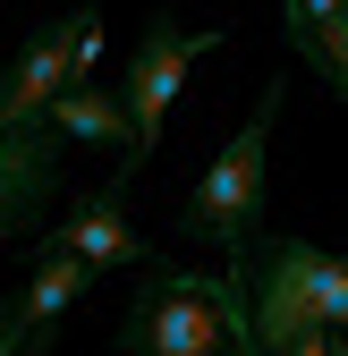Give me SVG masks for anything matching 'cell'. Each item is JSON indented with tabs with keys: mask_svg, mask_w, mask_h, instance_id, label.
Returning <instances> with one entry per match:
<instances>
[{
	"mask_svg": "<svg viewBox=\"0 0 348 356\" xmlns=\"http://www.w3.org/2000/svg\"><path fill=\"white\" fill-rule=\"evenodd\" d=\"M246 339H255V323H246L238 272L204 280L187 263H153L119 314V356H238Z\"/></svg>",
	"mask_w": 348,
	"mask_h": 356,
	"instance_id": "6da1fadb",
	"label": "cell"
},
{
	"mask_svg": "<svg viewBox=\"0 0 348 356\" xmlns=\"http://www.w3.org/2000/svg\"><path fill=\"white\" fill-rule=\"evenodd\" d=\"M246 323H255L264 356L297 348L306 331L348 339V254H323L306 238H272L264 272H255V297H246Z\"/></svg>",
	"mask_w": 348,
	"mask_h": 356,
	"instance_id": "7a4b0ae2",
	"label": "cell"
},
{
	"mask_svg": "<svg viewBox=\"0 0 348 356\" xmlns=\"http://www.w3.org/2000/svg\"><path fill=\"white\" fill-rule=\"evenodd\" d=\"M272 111H280V76L264 85V102H255V119L238 127V136L221 145V161H212L187 204H179V238L187 246H221L230 263L246 254L255 220H264V153H272Z\"/></svg>",
	"mask_w": 348,
	"mask_h": 356,
	"instance_id": "3957f363",
	"label": "cell"
},
{
	"mask_svg": "<svg viewBox=\"0 0 348 356\" xmlns=\"http://www.w3.org/2000/svg\"><path fill=\"white\" fill-rule=\"evenodd\" d=\"M212 42H221V34H179V17H153V26H145L136 60H127V94H119L127 127H136V161H153V145H161V119H170V102H179L187 68L212 51Z\"/></svg>",
	"mask_w": 348,
	"mask_h": 356,
	"instance_id": "277c9868",
	"label": "cell"
},
{
	"mask_svg": "<svg viewBox=\"0 0 348 356\" xmlns=\"http://www.w3.org/2000/svg\"><path fill=\"white\" fill-rule=\"evenodd\" d=\"M94 26H102L94 9H77V17H60V26L26 34V51L9 60V76H0V127H42V111L77 85V42L94 34Z\"/></svg>",
	"mask_w": 348,
	"mask_h": 356,
	"instance_id": "5b68a950",
	"label": "cell"
},
{
	"mask_svg": "<svg viewBox=\"0 0 348 356\" xmlns=\"http://www.w3.org/2000/svg\"><path fill=\"white\" fill-rule=\"evenodd\" d=\"M52 178V127H0V238H34Z\"/></svg>",
	"mask_w": 348,
	"mask_h": 356,
	"instance_id": "8992f818",
	"label": "cell"
},
{
	"mask_svg": "<svg viewBox=\"0 0 348 356\" xmlns=\"http://www.w3.org/2000/svg\"><path fill=\"white\" fill-rule=\"evenodd\" d=\"M42 254H77L85 272H111V263H136L145 254V238L127 229V212H119V187H102V195H85L60 229H52V246Z\"/></svg>",
	"mask_w": 348,
	"mask_h": 356,
	"instance_id": "52a82bcc",
	"label": "cell"
},
{
	"mask_svg": "<svg viewBox=\"0 0 348 356\" xmlns=\"http://www.w3.org/2000/svg\"><path fill=\"white\" fill-rule=\"evenodd\" d=\"M42 127H52V136H77V145H111V153H127V170H136V127H127L119 94L68 85V94H60L52 111H42Z\"/></svg>",
	"mask_w": 348,
	"mask_h": 356,
	"instance_id": "ba28073f",
	"label": "cell"
},
{
	"mask_svg": "<svg viewBox=\"0 0 348 356\" xmlns=\"http://www.w3.org/2000/svg\"><path fill=\"white\" fill-rule=\"evenodd\" d=\"M85 280H94V272H85L77 254H42V263H34V280L17 289L26 331H34V339H52V331H60V305H77V289H85Z\"/></svg>",
	"mask_w": 348,
	"mask_h": 356,
	"instance_id": "9c48e42d",
	"label": "cell"
},
{
	"mask_svg": "<svg viewBox=\"0 0 348 356\" xmlns=\"http://www.w3.org/2000/svg\"><path fill=\"white\" fill-rule=\"evenodd\" d=\"M289 42H297V60L348 102V17H331V26H315V34H289Z\"/></svg>",
	"mask_w": 348,
	"mask_h": 356,
	"instance_id": "30bf717a",
	"label": "cell"
},
{
	"mask_svg": "<svg viewBox=\"0 0 348 356\" xmlns=\"http://www.w3.org/2000/svg\"><path fill=\"white\" fill-rule=\"evenodd\" d=\"M331 17H348V0H289V34H315Z\"/></svg>",
	"mask_w": 348,
	"mask_h": 356,
	"instance_id": "8fae6325",
	"label": "cell"
},
{
	"mask_svg": "<svg viewBox=\"0 0 348 356\" xmlns=\"http://www.w3.org/2000/svg\"><path fill=\"white\" fill-rule=\"evenodd\" d=\"M26 314H17V297H0V356H26Z\"/></svg>",
	"mask_w": 348,
	"mask_h": 356,
	"instance_id": "7c38bea8",
	"label": "cell"
},
{
	"mask_svg": "<svg viewBox=\"0 0 348 356\" xmlns=\"http://www.w3.org/2000/svg\"><path fill=\"white\" fill-rule=\"evenodd\" d=\"M280 356H340V339H331V331H306V339H297V348H280Z\"/></svg>",
	"mask_w": 348,
	"mask_h": 356,
	"instance_id": "4fadbf2b",
	"label": "cell"
},
{
	"mask_svg": "<svg viewBox=\"0 0 348 356\" xmlns=\"http://www.w3.org/2000/svg\"><path fill=\"white\" fill-rule=\"evenodd\" d=\"M26 356H52V339H26Z\"/></svg>",
	"mask_w": 348,
	"mask_h": 356,
	"instance_id": "5bb4252c",
	"label": "cell"
},
{
	"mask_svg": "<svg viewBox=\"0 0 348 356\" xmlns=\"http://www.w3.org/2000/svg\"><path fill=\"white\" fill-rule=\"evenodd\" d=\"M238 356H264V348H255V339H246V348H238Z\"/></svg>",
	"mask_w": 348,
	"mask_h": 356,
	"instance_id": "9a60e30c",
	"label": "cell"
},
{
	"mask_svg": "<svg viewBox=\"0 0 348 356\" xmlns=\"http://www.w3.org/2000/svg\"><path fill=\"white\" fill-rule=\"evenodd\" d=\"M340 356H348V339H340Z\"/></svg>",
	"mask_w": 348,
	"mask_h": 356,
	"instance_id": "2e32d148",
	"label": "cell"
}]
</instances>
